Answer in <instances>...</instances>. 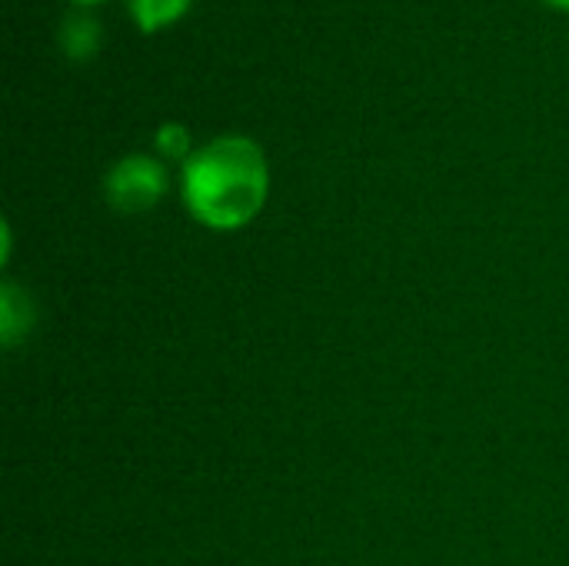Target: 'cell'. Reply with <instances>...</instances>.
<instances>
[{"label":"cell","mask_w":569,"mask_h":566,"mask_svg":"<svg viewBox=\"0 0 569 566\" xmlns=\"http://www.w3.org/2000/svg\"><path fill=\"white\" fill-rule=\"evenodd\" d=\"M77 7H87V3H97V0H73Z\"/></svg>","instance_id":"obj_8"},{"label":"cell","mask_w":569,"mask_h":566,"mask_svg":"<svg viewBox=\"0 0 569 566\" xmlns=\"http://www.w3.org/2000/svg\"><path fill=\"white\" fill-rule=\"evenodd\" d=\"M0 334H3V340L7 344H17L20 337H27L30 334V327H33V304H30V297L23 294V290H17L13 284H7L3 290H0Z\"/></svg>","instance_id":"obj_4"},{"label":"cell","mask_w":569,"mask_h":566,"mask_svg":"<svg viewBox=\"0 0 569 566\" xmlns=\"http://www.w3.org/2000/svg\"><path fill=\"white\" fill-rule=\"evenodd\" d=\"M100 37H103V23L97 20V13H90L87 7H73L60 17L57 23V43L70 60H87L100 50Z\"/></svg>","instance_id":"obj_3"},{"label":"cell","mask_w":569,"mask_h":566,"mask_svg":"<svg viewBox=\"0 0 569 566\" xmlns=\"http://www.w3.org/2000/svg\"><path fill=\"white\" fill-rule=\"evenodd\" d=\"M183 203L210 230L247 227L270 193L267 153L243 133H223L183 160Z\"/></svg>","instance_id":"obj_1"},{"label":"cell","mask_w":569,"mask_h":566,"mask_svg":"<svg viewBox=\"0 0 569 566\" xmlns=\"http://www.w3.org/2000/svg\"><path fill=\"white\" fill-rule=\"evenodd\" d=\"M103 193L117 210L143 214L167 193V167L150 153H127L107 170Z\"/></svg>","instance_id":"obj_2"},{"label":"cell","mask_w":569,"mask_h":566,"mask_svg":"<svg viewBox=\"0 0 569 566\" xmlns=\"http://www.w3.org/2000/svg\"><path fill=\"white\" fill-rule=\"evenodd\" d=\"M193 0H127V10L140 30H160L173 20H180L190 10Z\"/></svg>","instance_id":"obj_5"},{"label":"cell","mask_w":569,"mask_h":566,"mask_svg":"<svg viewBox=\"0 0 569 566\" xmlns=\"http://www.w3.org/2000/svg\"><path fill=\"white\" fill-rule=\"evenodd\" d=\"M153 143H157V150H160L163 157H173V160H187V157L193 153V147H190V130H187L183 123H177V120L160 123L157 133H153Z\"/></svg>","instance_id":"obj_6"},{"label":"cell","mask_w":569,"mask_h":566,"mask_svg":"<svg viewBox=\"0 0 569 566\" xmlns=\"http://www.w3.org/2000/svg\"><path fill=\"white\" fill-rule=\"evenodd\" d=\"M550 3H557V7H567L569 10V0H550Z\"/></svg>","instance_id":"obj_7"}]
</instances>
